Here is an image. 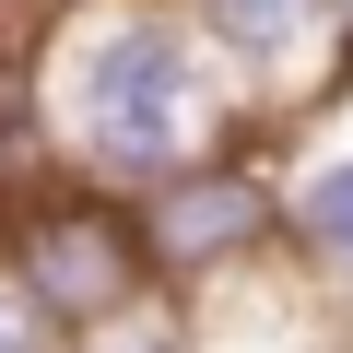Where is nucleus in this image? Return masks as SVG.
I'll return each instance as SVG.
<instances>
[{"label":"nucleus","mask_w":353,"mask_h":353,"mask_svg":"<svg viewBox=\"0 0 353 353\" xmlns=\"http://www.w3.org/2000/svg\"><path fill=\"white\" fill-rule=\"evenodd\" d=\"M12 106L36 130V165L106 201H141L165 176L259 141V118L236 106V83L212 71L176 0H48L12 71Z\"/></svg>","instance_id":"1"},{"label":"nucleus","mask_w":353,"mask_h":353,"mask_svg":"<svg viewBox=\"0 0 353 353\" xmlns=\"http://www.w3.org/2000/svg\"><path fill=\"white\" fill-rule=\"evenodd\" d=\"M0 259L24 271V294L71 341H94V330H118V318H141L165 294L153 283V248H141V212L106 201V189H83V176H48V189L0 201Z\"/></svg>","instance_id":"2"},{"label":"nucleus","mask_w":353,"mask_h":353,"mask_svg":"<svg viewBox=\"0 0 353 353\" xmlns=\"http://www.w3.org/2000/svg\"><path fill=\"white\" fill-rule=\"evenodd\" d=\"M141 212V248H153V283L176 306H224L248 283L283 271V189H271V130L189 165V176H165V189L130 201Z\"/></svg>","instance_id":"3"},{"label":"nucleus","mask_w":353,"mask_h":353,"mask_svg":"<svg viewBox=\"0 0 353 353\" xmlns=\"http://www.w3.org/2000/svg\"><path fill=\"white\" fill-rule=\"evenodd\" d=\"M189 36L212 48V71L236 83V106L259 130L330 106L353 83V48H341V0H176Z\"/></svg>","instance_id":"4"},{"label":"nucleus","mask_w":353,"mask_h":353,"mask_svg":"<svg viewBox=\"0 0 353 353\" xmlns=\"http://www.w3.org/2000/svg\"><path fill=\"white\" fill-rule=\"evenodd\" d=\"M271 189H283V283L353 341V83L271 130Z\"/></svg>","instance_id":"5"},{"label":"nucleus","mask_w":353,"mask_h":353,"mask_svg":"<svg viewBox=\"0 0 353 353\" xmlns=\"http://www.w3.org/2000/svg\"><path fill=\"white\" fill-rule=\"evenodd\" d=\"M71 353H201V318L176 306V294H153L141 318H118V330H94V341H71Z\"/></svg>","instance_id":"6"},{"label":"nucleus","mask_w":353,"mask_h":353,"mask_svg":"<svg viewBox=\"0 0 353 353\" xmlns=\"http://www.w3.org/2000/svg\"><path fill=\"white\" fill-rule=\"evenodd\" d=\"M0 353H71V330L24 294V271H12V259H0Z\"/></svg>","instance_id":"7"},{"label":"nucleus","mask_w":353,"mask_h":353,"mask_svg":"<svg viewBox=\"0 0 353 353\" xmlns=\"http://www.w3.org/2000/svg\"><path fill=\"white\" fill-rule=\"evenodd\" d=\"M341 48H353V0H341Z\"/></svg>","instance_id":"8"}]
</instances>
